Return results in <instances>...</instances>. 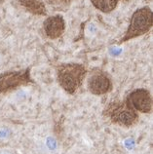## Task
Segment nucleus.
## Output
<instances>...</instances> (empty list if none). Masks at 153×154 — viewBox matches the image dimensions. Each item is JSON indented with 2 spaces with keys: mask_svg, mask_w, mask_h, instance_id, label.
I'll list each match as a JSON object with an SVG mask.
<instances>
[{
  "mask_svg": "<svg viewBox=\"0 0 153 154\" xmlns=\"http://www.w3.org/2000/svg\"><path fill=\"white\" fill-rule=\"evenodd\" d=\"M128 103L135 109L143 113H148L152 109V99L150 93L145 89L133 91L128 97Z\"/></svg>",
  "mask_w": 153,
  "mask_h": 154,
  "instance_id": "obj_6",
  "label": "nucleus"
},
{
  "mask_svg": "<svg viewBox=\"0 0 153 154\" xmlns=\"http://www.w3.org/2000/svg\"><path fill=\"white\" fill-rule=\"evenodd\" d=\"M20 4L32 15L45 16L47 10L42 0H19Z\"/></svg>",
  "mask_w": 153,
  "mask_h": 154,
  "instance_id": "obj_8",
  "label": "nucleus"
},
{
  "mask_svg": "<svg viewBox=\"0 0 153 154\" xmlns=\"http://www.w3.org/2000/svg\"><path fill=\"white\" fill-rule=\"evenodd\" d=\"M107 113L115 123L131 126L138 119V114L130 104L126 103H114L107 107Z\"/></svg>",
  "mask_w": 153,
  "mask_h": 154,
  "instance_id": "obj_4",
  "label": "nucleus"
},
{
  "mask_svg": "<svg viewBox=\"0 0 153 154\" xmlns=\"http://www.w3.org/2000/svg\"><path fill=\"white\" fill-rule=\"evenodd\" d=\"M44 31L48 38L57 39L61 37L66 29V22L61 15L51 16L47 18L43 25Z\"/></svg>",
  "mask_w": 153,
  "mask_h": 154,
  "instance_id": "obj_7",
  "label": "nucleus"
},
{
  "mask_svg": "<svg viewBox=\"0 0 153 154\" xmlns=\"http://www.w3.org/2000/svg\"><path fill=\"white\" fill-rule=\"evenodd\" d=\"M124 1H129V0H124Z\"/></svg>",
  "mask_w": 153,
  "mask_h": 154,
  "instance_id": "obj_12",
  "label": "nucleus"
},
{
  "mask_svg": "<svg viewBox=\"0 0 153 154\" xmlns=\"http://www.w3.org/2000/svg\"><path fill=\"white\" fill-rule=\"evenodd\" d=\"M91 2L98 10L103 13H110L116 8L119 0H91Z\"/></svg>",
  "mask_w": 153,
  "mask_h": 154,
  "instance_id": "obj_9",
  "label": "nucleus"
},
{
  "mask_svg": "<svg viewBox=\"0 0 153 154\" xmlns=\"http://www.w3.org/2000/svg\"><path fill=\"white\" fill-rule=\"evenodd\" d=\"M87 74L86 67L80 63H63L58 67V81L64 91L74 94Z\"/></svg>",
  "mask_w": 153,
  "mask_h": 154,
  "instance_id": "obj_1",
  "label": "nucleus"
},
{
  "mask_svg": "<svg viewBox=\"0 0 153 154\" xmlns=\"http://www.w3.org/2000/svg\"><path fill=\"white\" fill-rule=\"evenodd\" d=\"M32 82L30 69L22 71H6L0 74V92L6 93Z\"/></svg>",
  "mask_w": 153,
  "mask_h": 154,
  "instance_id": "obj_3",
  "label": "nucleus"
},
{
  "mask_svg": "<svg viewBox=\"0 0 153 154\" xmlns=\"http://www.w3.org/2000/svg\"><path fill=\"white\" fill-rule=\"evenodd\" d=\"M89 91L94 95H103L112 89L110 78L102 70H94L88 80Z\"/></svg>",
  "mask_w": 153,
  "mask_h": 154,
  "instance_id": "obj_5",
  "label": "nucleus"
},
{
  "mask_svg": "<svg viewBox=\"0 0 153 154\" xmlns=\"http://www.w3.org/2000/svg\"><path fill=\"white\" fill-rule=\"evenodd\" d=\"M46 1L55 10L66 11L70 6L72 0H46Z\"/></svg>",
  "mask_w": 153,
  "mask_h": 154,
  "instance_id": "obj_10",
  "label": "nucleus"
},
{
  "mask_svg": "<svg viewBox=\"0 0 153 154\" xmlns=\"http://www.w3.org/2000/svg\"><path fill=\"white\" fill-rule=\"evenodd\" d=\"M152 17L153 14L149 7H142L136 10L133 14L130 25L123 38L120 40V43L147 33L152 27Z\"/></svg>",
  "mask_w": 153,
  "mask_h": 154,
  "instance_id": "obj_2",
  "label": "nucleus"
},
{
  "mask_svg": "<svg viewBox=\"0 0 153 154\" xmlns=\"http://www.w3.org/2000/svg\"><path fill=\"white\" fill-rule=\"evenodd\" d=\"M0 154H11L9 152H0Z\"/></svg>",
  "mask_w": 153,
  "mask_h": 154,
  "instance_id": "obj_11",
  "label": "nucleus"
}]
</instances>
